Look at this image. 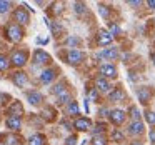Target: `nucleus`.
<instances>
[{"instance_id":"obj_1","label":"nucleus","mask_w":155,"mask_h":145,"mask_svg":"<svg viewBox=\"0 0 155 145\" xmlns=\"http://www.w3.org/2000/svg\"><path fill=\"white\" fill-rule=\"evenodd\" d=\"M7 37L10 42H20L22 37H24V32L18 27V24H10L7 27Z\"/></svg>"},{"instance_id":"obj_2","label":"nucleus","mask_w":155,"mask_h":145,"mask_svg":"<svg viewBox=\"0 0 155 145\" xmlns=\"http://www.w3.org/2000/svg\"><path fill=\"white\" fill-rule=\"evenodd\" d=\"M12 60V65H15V67H22V65H25V62H27V52H14L10 57Z\"/></svg>"},{"instance_id":"obj_3","label":"nucleus","mask_w":155,"mask_h":145,"mask_svg":"<svg viewBox=\"0 0 155 145\" xmlns=\"http://www.w3.org/2000/svg\"><path fill=\"white\" fill-rule=\"evenodd\" d=\"M34 62L37 65H44V64H47V62H50V55H48L47 52L38 48V50L34 52Z\"/></svg>"},{"instance_id":"obj_4","label":"nucleus","mask_w":155,"mask_h":145,"mask_svg":"<svg viewBox=\"0 0 155 145\" xmlns=\"http://www.w3.org/2000/svg\"><path fill=\"white\" fill-rule=\"evenodd\" d=\"M14 18L18 22V24H22V25H27L28 20H30V17H28V12L25 10V8H17V10L14 12Z\"/></svg>"},{"instance_id":"obj_5","label":"nucleus","mask_w":155,"mask_h":145,"mask_svg":"<svg viewBox=\"0 0 155 145\" xmlns=\"http://www.w3.org/2000/svg\"><path fill=\"white\" fill-rule=\"evenodd\" d=\"M82 58H84V54H82L80 50H70L67 54V60H68V64H72V65H75V64H80L82 62Z\"/></svg>"},{"instance_id":"obj_6","label":"nucleus","mask_w":155,"mask_h":145,"mask_svg":"<svg viewBox=\"0 0 155 145\" xmlns=\"http://www.w3.org/2000/svg\"><path fill=\"white\" fill-rule=\"evenodd\" d=\"M12 80H14V84L17 85V87H24L28 82V78H27V74H25V72H15V74L12 75Z\"/></svg>"},{"instance_id":"obj_7","label":"nucleus","mask_w":155,"mask_h":145,"mask_svg":"<svg viewBox=\"0 0 155 145\" xmlns=\"http://www.w3.org/2000/svg\"><path fill=\"white\" fill-rule=\"evenodd\" d=\"M98 44L102 45V47H105V45H110L112 44V34L107 30H100L98 32V37H97Z\"/></svg>"},{"instance_id":"obj_8","label":"nucleus","mask_w":155,"mask_h":145,"mask_svg":"<svg viewBox=\"0 0 155 145\" xmlns=\"http://www.w3.org/2000/svg\"><path fill=\"white\" fill-rule=\"evenodd\" d=\"M74 127L77 128V130H80V132H85V130H88V128L92 127V122L88 120V118H77L75 124H74Z\"/></svg>"},{"instance_id":"obj_9","label":"nucleus","mask_w":155,"mask_h":145,"mask_svg":"<svg viewBox=\"0 0 155 145\" xmlns=\"http://www.w3.org/2000/svg\"><path fill=\"white\" fill-rule=\"evenodd\" d=\"M55 75H57V74H55L54 68H47V70H44V72L40 74V80H42V84H50V82L55 78Z\"/></svg>"},{"instance_id":"obj_10","label":"nucleus","mask_w":155,"mask_h":145,"mask_svg":"<svg viewBox=\"0 0 155 145\" xmlns=\"http://www.w3.org/2000/svg\"><path fill=\"white\" fill-rule=\"evenodd\" d=\"M110 118H112V122H114L115 125L124 124V120H125L124 110H112V112H110Z\"/></svg>"},{"instance_id":"obj_11","label":"nucleus","mask_w":155,"mask_h":145,"mask_svg":"<svg viewBox=\"0 0 155 145\" xmlns=\"http://www.w3.org/2000/svg\"><path fill=\"white\" fill-rule=\"evenodd\" d=\"M100 74L105 75V77H108V78H114V77H117V68H115L114 65H102Z\"/></svg>"},{"instance_id":"obj_12","label":"nucleus","mask_w":155,"mask_h":145,"mask_svg":"<svg viewBox=\"0 0 155 145\" xmlns=\"http://www.w3.org/2000/svg\"><path fill=\"white\" fill-rule=\"evenodd\" d=\"M8 114H10V117H20V114H24V107L20 102H14L8 108Z\"/></svg>"},{"instance_id":"obj_13","label":"nucleus","mask_w":155,"mask_h":145,"mask_svg":"<svg viewBox=\"0 0 155 145\" xmlns=\"http://www.w3.org/2000/svg\"><path fill=\"white\" fill-rule=\"evenodd\" d=\"M95 87H97L98 92H102V94H105V92H108V88H110V85H108V82L105 80L104 77H98L97 80H95Z\"/></svg>"},{"instance_id":"obj_14","label":"nucleus","mask_w":155,"mask_h":145,"mask_svg":"<svg viewBox=\"0 0 155 145\" xmlns=\"http://www.w3.org/2000/svg\"><path fill=\"white\" fill-rule=\"evenodd\" d=\"M7 127L10 128V130H20V127H22L20 117H8L7 118Z\"/></svg>"},{"instance_id":"obj_15","label":"nucleus","mask_w":155,"mask_h":145,"mask_svg":"<svg viewBox=\"0 0 155 145\" xmlns=\"http://www.w3.org/2000/svg\"><path fill=\"white\" fill-rule=\"evenodd\" d=\"M128 132H130L132 135H140L142 132H143V124H142L140 120L132 122V124H130V127H128Z\"/></svg>"},{"instance_id":"obj_16","label":"nucleus","mask_w":155,"mask_h":145,"mask_svg":"<svg viewBox=\"0 0 155 145\" xmlns=\"http://www.w3.org/2000/svg\"><path fill=\"white\" fill-rule=\"evenodd\" d=\"M150 95H152V92H150V88H147V87H142L140 90H138V98H140V102H143V104H147V102L150 100Z\"/></svg>"},{"instance_id":"obj_17","label":"nucleus","mask_w":155,"mask_h":145,"mask_svg":"<svg viewBox=\"0 0 155 145\" xmlns=\"http://www.w3.org/2000/svg\"><path fill=\"white\" fill-rule=\"evenodd\" d=\"M100 57H105V58H112V60H115V58L118 57V50H117L115 47H110V48H107V50L102 52Z\"/></svg>"},{"instance_id":"obj_18","label":"nucleus","mask_w":155,"mask_h":145,"mask_svg":"<svg viewBox=\"0 0 155 145\" xmlns=\"http://www.w3.org/2000/svg\"><path fill=\"white\" fill-rule=\"evenodd\" d=\"M125 98V92L122 88H115L114 92L110 94V100L112 102H122Z\"/></svg>"},{"instance_id":"obj_19","label":"nucleus","mask_w":155,"mask_h":145,"mask_svg":"<svg viewBox=\"0 0 155 145\" xmlns=\"http://www.w3.org/2000/svg\"><path fill=\"white\" fill-rule=\"evenodd\" d=\"M28 145H45V137L40 133H35L28 138Z\"/></svg>"},{"instance_id":"obj_20","label":"nucleus","mask_w":155,"mask_h":145,"mask_svg":"<svg viewBox=\"0 0 155 145\" xmlns=\"http://www.w3.org/2000/svg\"><path fill=\"white\" fill-rule=\"evenodd\" d=\"M27 98H28V102H30L32 105H38L42 102V95L38 94V92H28Z\"/></svg>"},{"instance_id":"obj_21","label":"nucleus","mask_w":155,"mask_h":145,"mask_svg":"<svg viewBox=\"0 0 155 145\" xmlns=\"http://www.w3.org/2000/svg\"><path fill=\"white\" fill-rule=\"evenodd\" d=\"M67 114H68V115H77V114H78V105H77V102H70V104L67 105Z\"/></svg>"},{"instance_id":"obj_22","label":"nucleus","mask_w":155,"mask_h":145,"mask_svg":"<svg viewBox=\"0 0 155 145\" xmlns=\"http://www.w3.org/2000/svg\"><path fill=\"white\" fill-rule=\"evenodd\" d=\"M72 102V95L68 92H64L62 95H58V104H70Z\"/></svg>"},{"instance_id":"obj_23","label":"nucleus","mask_w":155,"mask_h":145,"mask_svg":"<svg viewBox=\"0 0 155 145\" xmlns=\"http://www.w3.org/2000/svg\"><path fill=\"white\" fill-rule=\"evenodd\" d=\"M8 68V58L0 55V72H5Z\"/></svg>"},{"instance_id":"obj_24","label":"nucleus","mask_w":155,"mask_h":145,"mask_svg":"<svg viewBox=\"0 0 155 145\" xmlns=\"http://www.w3.org/2000/svg\"><path fill=\"white\" fill-rule=\"evenodd\" d=\"M12 7L10 2H4V0H0V14H5V12H8Z\"/></svg>"},{"instance_id":"obj_25","label":"nucleus","mask_w":155,"mask_h":145,"mask_svg":"<svg viewBox=\"0 0 155 145\" xmlns=\"http://www.w3.org/2000/svg\"><path fill=\"white\" fill-rule=\"evenodd\" d=\"M98 14H100L104 18H107L108 14H110V12H108V7L107 5H98Z\"/></svg>"},{"instance_id":"obj_26","label":"nucleus","mask_w":155,"mask_h":145,"mask_svg":"<svg viewBox=\"0 0 155 145\" xmlns=\"http://www.w3.org/2000/svg\"><path fill=\"white\" fill-rule=\"evenodd\" d=\"M52 92H54L55 95H62L64 92H67V90H65V87H64L62 84H58V85H55V87L52 88Z\"/></svg>"},{"instance_id":"obj_27","label":"nucleus","mask_w":155,"mask_h":145,"mask_svg":"<svg viewBox=\"0 0 155 145\" xmlns=\"http://www.w3.org/2000/svg\"><path fill=\"white\" fill-rule=\"evenodd\" d=\"M145 118H147L148 124L155 125V112H145Z\"/></svg>"},{"instance_id":"obj_28","label":"nucleus","mask_w":155,"mask_h":145,"mask_svg":"<svg viewBox=\"0 0 155 145\" xmlns=\"http://www.w3.org/2000/svg\"><path fill=\"white\" fill-rule=\"evenodd\" d=\"M130 115L134 117V122H137L140 118V112H138L137 107H130Z\"/></svg>"},{"instance_id":"obj_29","label":"nucleus","mask_w":155,"mask_h":145,"mask_svg":"<svg viewBox=\"0 0 155 145\" xmlns=\"http://www.w3.org/2000/svg\"><path fill=\"white\" fill-rule=\"evenodd\" d=\"M74 10L77 12V14H84V12H85V5L80 4V2H77V4H74Z\"/></svg>"},{"instance_id":"obj_30","label":"nucleus","mask_w":155,"mask_h":145,"mask_svg":"<svg viewBox=\"0 0 155 145\" xmlns=\"http://www.w3.org/2000/svg\"><path fill=\"white\" fill-rule=\"evenodd\" d=\"M112 137H114V140H117V142H124V140H125L124 133H120L118 130H114V133H112Z\"/></svg>"},{"instance_id":"obj_31","label":"nucleus","mask_w":155,"mask_h":145,"mask_svg":"<svg viewBox=\"0 0 155 145\" xmlns=\"http://www.w3.org/2000/svg\"><path fill=\"white\" fill-rule=\"evenodd\" d=\"M88 97H90V100L97 102V100H98V94H97V90H95V88H90V90H88Z\"/></svg>"},{"instance_id":"obj_32","label":"nucleus","mask_w":155,"mask_h":145,"mask_svg":"<svg viewBox=\"0 0 155 145\" xmlns=\"http://www.w3.org/2000/svg\"><path fill=\"white\" fill-rule=\"evenodd\" d=\"M92 145H107V142H105L104 137H95L94 142H92Z\"/></svg>"},{"instance_id":"obj_33","label":"nucleus","mask_w":155,"mask_h":145,"mask_svg":"<svg viewBox=\"0 0 155 145\" xmlns=\"http://www.w3.org/2000/svg\"><path fill=\"white\" fill-rule=\"evenodd\" d=\"M65 145H77V137H68L67 140H65Z\"/></svg>"},{"instance_id":"obj_34","label":"nucleus","mask_w":155,"mask_h":145,"mask_svg":"<svg viewBox=\"0 0 155 145\" xmlns=\"http://www.w3.org/2000/svg\"><path fill=\"white\" fill-rule=\"evenodd\" d=\"M110 30H112V34H120V27H118V25H115V24H112L110 25Z\"/></svg>"},{"instance_id":"obj_35","label":"nucleus","mask_w":155,"mask_h":145,"mask_svg":"<svg viewBox=\"0 0 155 145\" xmlns=\"http://www.w3.org/2000/svg\"><path fill=\"white\" fill-rule=\"evenodd\" d=\"M8 98H10V97H8L7 94H0V105H4L5 102L8 100Z\"/></svg>"},{"instance_id":"obj_36","label":"nucleus","mask_w":155,"mask_h":145,"mask_svg":"<svg viewBox=\"0 0 155 145\" xmlns=\"http://www.w3.org/2000/svg\"><path fill=\"white\" fill-rule=\"evenodd\" d=\"M67 44H68V45H77V44H78V38H77V37H68Z\"/></svg>"},{"instance_id":"obj_37","label":"nucleus","mask_w":155,"mask_h":145,"mask_svg":"<svg viewBox=\"0 0 155 145\" xmlns=\"http://www.w3.org/2000/svg\"><path fill=\"white\" fill-rule=\"evenodd\" d=\"M54 7H55V8H54V12H55V14H58V12H62V4H55Z\"/></svg>"},{"instance_id":"obj_38","label":"nucleus","mask_w":155,"mask_h":145,"mask_svg":"<svg viewBox=\"0 0 155 145\" xmlns=\"http://www.w3.org/2000/svg\"><path fill=\"white\" fill-rule=\"evenodd\" d=\"M150 140H152V143H155V128L150 130Z\"/></svg>"},{"instance_id":"obj_39","label":"nucleus","mask_w":155,"mask_h":145,"mask_svg":"<svg viewBox=\"0 0 155 145\" xmlns=\"http://www.w3.org/2000/svg\"><path fill=\"white\" fill-rule=\"evenodd\" d=\"M7 143H10V145L17 143V138H15V137H8V142H7Z\"/></svg>"},{"instance_id":"obj_40","label":"nucleus","mask_w":155,"mask_h":145,"mask_svg":"<svg viewBox=\"0 0 155 145\" xmlns=\"http://www.w3.org/2000/svg\"><path fill=\"white\" fill-rule=\"evenodd\" d=\"M147 4L150 5V8H155V0H148Z\"/></svg>"},{"instance_id":"obj_41","label":"nucleus","mask_w":155,"mask_h":145,"mask_svg":"<svg viewBox=\"0 0 155 145\" xmlns=\"http://www.w3.org/2000/svg\"><path fill=\"white\" fill-rule=\"evenodd\" d=\"M100 115H107V108H100Z\"/></svg>"},{"instance_id":"obj_42","label":"nucleus","mask_w":155,"mask_h":145,"mask_svg":"<svg viewBox=\"0 0 155 145\" xmlns=\"http://www.w3.org/2000/svg\"><path fill=\"white\" fill-rule=\"evenodd\" d=\"M142 2H128V5H140Z\"/></svg>"},{"instance_id":"obj_43","label":"nucleus","mask_w":155,"mask_h":145,"mask_svg":"<svg viewBox=\"0 0 155 145\" xmlns=\"http://www.w3.org/2000/svg\"><path fill=\"white\" fill-rule=\"evenodd\" d=\"M132 145H142V143H138V142H134V143H132Z\"/></svg>"},{"instance_id":"obj_44","label":"nucleus","mask_w":155,"mask_h":145,"mask_svg":"<svg viewBox=\"0 0 155 145\" xmlns=\"http://www.w3.org/2000/svg\"><path fill=\"white\" fill-rule=\"evenodd\" d=\"M152 58H153V64H155V54H153V55H152Z\"/></svg>"}]
</instances>
